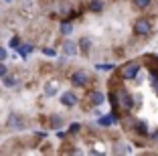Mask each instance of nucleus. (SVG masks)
<instances>
[{
  "mask_svg": "<svg viewBox=\"0 0 158 156\" xmlns=\"http://www.w3.org/2000/svg\"><path fill=\"white\" fill-rule=\"evenodd\" d=\"M33 51H35V47L31 45V43H20L19 49H16V53H19L23 59H27V55H28V53H33Z\"/></svg>",
  "mask_w": 158,
  "mask_h": 156,
  "instance_id": "9d476101",
  "label": "nucleus"
},
{
  "mask_svg": "<svg viewBox=\"0 0 158 156\" xmlns=\"http://www.w3.org/2000/svg\"><path fill=\"white\" fill-rule=\"evenodd\" d=\"M2 85H4V87H16V85H19V77L6 73L4 77H2Z\"/></svg>",
  "mask_w": 158,
  "mask_h": 156,
  "instance_id": "9b49d317",
  "label": "nucleus"
},
{
  "mask_svg": "<svg viewBox=\"0 0 158 156\" xmlns=\"http://www.w3.org/2000/svg\"><path fill=\"white\" fill-rule=\"evenodd\" d=\"M43 53H45L47 57H55L57 55V51L55 49H49V47H45V49H43Z\"/></svg>",
  "mask_w": 158,
  "mask_h": 156,
  "instance_id": "5701e85b",
  "label": "nucleus"
},
{
  "mask_svg": "<svg viewBox=\"0 0 158 156\" xmlns=\"http://www.w3.org/2000/svg\"><path fill=\"white\" fill-rule=\"evenodd\" d=\"M6 73H8V67H6V63H4V61H0V79L4 77Z\"/></svg>",
  "mask_w": 158,
  "mask_h": 156,
  "instance_id": "aec40b11",
  "label": "nucleus"
},
{
  "mask_svg": "<svg viewBox=\"0 0 158 156\" xmlns=\"http://www.w3.org/2000/svg\"><path fill=\"white\" fill-rule=\"evenodd\" d=\"M4 2H12V0H4Z\"/></svg>",
  "mask_w": 158,
  "mask_h": 156,
  "instance_id": "a878e982",
  "label": "nucleus"
},
{
  "mask_svg": "<svg viewBox=\"0 0 158 156\" xmlns=\"http://www.w3.org/2000/svg\"><path fill=\"white\" fill-rule=\"evenodd\" d=\"M57 91H59V81H57V79H51V81L45 83V95L47 97L57 95Z\"/></svg>",
  "mask_w": 158,
  "mask_h": 156,
  "instance_id": "0eeeda50",
  "label": "nucleus"
},
{
  "mask_svg": "<svg viewBox=\"0 0 158 156\" xmlns=\"http://www.w3.org/2000/svg\"><path fill=\"white\" fill-rule=\"evenodd\" d=\"M89 81H91V77H89V73H87V71H83V69L73 71V75H71V83H73L75 87H85Z\"/></svg>",
  "mask_w": 158,
  "mask_h": 156,
  "instance_id": "20e7f679",
  "label": "nucleus"
},
{
  "mask_svg": "<svg viewBox=\"0 0 158 156\" xmlns=\"http://www.w3.org/2000/svg\"><path fill=\"white\" fill-rule=\"evenodd\" d=\"M6 128H8V130H14V132H20V130L27 128V122H24V118L20 114L12 112V114L8 116V120H6Z\"/></svg>",
  "mask_w": 158,
  "mask_h": 156,
  "instance_id": "f03ea898",
  "label": "nucleus"
},
{
  "mask_svg": "<svg viewBox=\"0 0 158 156\" xmlns=\"http://www.w3.org/2000/svg\"><path fill=\"white\" fill-rule=\"evenodd\" d=\"M152 138H154V140H158V130H156V132L152 134Z\"/></svg>",
  "mask_w": 158,
  "mask_h": 156,
  "instance_id": "393cba45",
  "label": "nucleus"
},
{
  "mask_svg": "<svg viewBox=\"0 0 158 156\" xmlns=\"http://www.w3.org/2000/svg\"><path fill=\"white\" fill-rule=\"evenodd\" d=\"M116 103L124 112H130L132 108H134V99H132V95H130L128 89H118L116 91Z\"/></svg>",
  "mask_w": 158,
  "mask_h": 156,
  "instance_id": "f257e3e1",
  "label": "nucleus"
},
{
  "mask_svg": "<svg viewBox=\"0 0 158 156\" xmlns=\"http://www.w3.org/2000/svg\"><path fill=\"white\" fill-rule=\"evenodd\" d=\"M150 2H152V0H134V6L140 8V10H146L150 6Z\"/></svg>",
  "mask_w": 158,
  "mask_h": 156,
  "instance_id": "f3484780",
  "label": "nucleus"
},
{
  "mask_svg": "<svg viewBox=\"0 0 158 156\" xmlns=\"http://www.w3.org/2000/svg\"><path fill=\"white\" fill-rule=\"evenodd\" d=\"M71 32H73V24L69 23V20H63V23H61V35H71Z\"/></svg>",
  "mask_w": 158,
  "mask_h": 156,
  "instance_id": "4468645a",
  "label": "nucleus"
},
{
  "mask_svg": "<svg viewBox=\"0 0 158 156\" xmlns=\"http://www.w3.org/2000/svg\"><path fill=\"white\" fill-rule=\"evenodd\" d=\"M89 10H91V12H102L103 10V2L102 0H91V2H89Z\"/></svg>",
  "mask_w": 158,
  "mask_h": 156,
  "instance_id": "ddd939ff",
  "label": "nucleus"
},
{
  "mask_svg": "<svg viewBox=\"0 0 158 156\" xmlns=\"http://www.w3.org/2000/svg\"><path fill=\"white\" fill-rule=\"evenodd\" d=\"M91 39H87V37H81L77 41V49L81 51V53H83V55H89V51H91Z\"/></svg>",
  "mask_w": 158,
  "mask_h": 156,
  "instance_id": "1a4fd4ad",
  "label": "nucleus"
},
{
  "mask_svg": "<svg viewBox=\"0 0 158 156\" xmlns=\"http://www.w3.org/2000/svg\"><path fill=\"white\" fill-rule=\"evenodd\" d=\"M63 126V118L61 116H51V128H61Z\"/></svg>",
  "mask_w": 158,
  "mask_h": 156,
  "instance_id": "a211bd4d",
  "label": "nucleus"
},
{
  "mask_svg": "<svg viewBox=\"0 0 158 156\" xmlns=\"http://www.w3.org/2000/svg\"><path fill=\"white\" fill-rule=\"evenodd\" d=\"M134 32H136V35H140V37L150 35V32H152V23H150L148 19H138L134 23Z\"/></svg>",
  "mask_w": 158,
  "mask_h": 156,
  "instance_id": "39448f33",
  "label": "nucleus"
},
{
  "mask_svg": "<svg viewBox=\"0 0 158 156\" xmlns=\"http://www.w3.org/2000/svg\"><path fill=\"white\" fill-rule=\"evenodd\" d=\"M79 128H81V124H77V122H73V124L69 126V132H71V134H77V132H79Z\"/></svg>",
  "mask_w": 158,
  "mask_h": 156,
  "instance_id": "4be33fe9",
  "label": "nucleus"
},
{
  "mask_svg": "<svg viewBox=\"0 0 158 156\" xmlns=\"http://www.w3.org/2000/svg\"><path fill=\"white\" fill-rule=\"evenodd\" d=\"M6 59H8V51L4 47H0V61H6Z\"/></svg>",
  "mask_w": 158,
  "mask_h": 156,
  "instance_id": "b1692460",
  "label": "nucleus"
},
{
  "mask_svg": "<svg viewBox=\"0 0 158 156\" xmlns=\"http://www.w3.org/2000/svg\"><path fill=\"white\" fill-rule=\"evenodd\" d=\"M19 45H20V37H12V39H10V43H8V47H10V49H14V51L19 49Z\"/></svg>",
  "mask_w": 158,
  "mask_h": 156,
  "instance_id": "6ab92c4d",
  "label": "nucleus"
},
{
  "mask_svg": "<svg viewBox=\"0 0 158 156\" xmlns=\"http://www.w3.org/2000/svg\"><path fill=\"white\" fill-rule=\"evenodd\" d=\"M77 53H79L77 43H73V41H65L63 43V55L65 57H75Z\"/></svg>",
  "mask_w": 158,
  "mask_h": 156,
  "instance_id": "423d86ee",
  "label": "nucleus"
},
{
  "mask_svg": "<svg viewBox=\"0 0 158 156\" xmlns=\"http://www.w3.org/2000/svg\"><path fill=\"white\" fill-rule=\"evenodd\" d=\"M98 69H99V71H112V69H114V65H112V63H106V65H102V63H99V65H98Z\"/></svg>",
  "mask_w": 158,
  "mask_h": 156,
  "instance_id": "412c9836",
  "label": "nucleus"
},
{
  "mask_svg": "<svg viewBox=\"0 0 158 156\" xmlns=\"http://www.w3.org/2000/svg\"><path fill=\"white\" fill-rule=\"evenodd\" d=\"M138 73H140V63H138V61H132V63H128V65L122 67V79H126V81L136 79Z\"/></svg>",
  "mask_w": 158,
  "mask_h": 156,
  "instance_id": "7ed1b4c3",
  "label": "nucleus"
},
{
  "mask_svg": "<svg viewBox=\"0 0 158 156\" xmlns=\"http://www.w3.org/2000/svg\"><path fill=\"white\" fill-rule=\"evenodd\" d=\"M114 122H116V118H114V116H102V118L98 120V124L99 126H106V128H107V126H112Z\"/></svg>",
  "mask_w": 158,
  "mask_h": 156,
  "instance_id": "2eb2a0df",
  "label": "nucleus"
},
{
  "mask_svg": "<svg viewBox=\"0 0 158 156\" xmlns=\"http://www.w3.org/2000/svg\"><path fill=\"white\" fill-rule=\"evenodd\" d=\"M134 130L138 134H142V136H148V128H146L144 122H134Z\"/></svg>",
  "mask_w": 158,
  "mask_h": 156,
  "instance_id": "dca6fc26",
  "label": "nucleus"
},
{
  "mask_svg": "<svg viewBox=\"0 0 158 156\" xmlns=\"http://www.w3.org/2000/svg\"><path fill=\"white\" fill-rule=\"evenodd\" d=\"M89 99H91L93 106H102L103 101H106V95H103L102 91H91L89 93Z\"/></svg>",
  "mask_w": 158,
  "mask_h": 156,
  "instance_id": "f8f14e48",
  "label": "nucleus"
},
{
  "mask_svg": "<svg viewBox=\"0 0 158 156\" xmlns=\"http://www.w3.org/2000/svg\"><path fill=\"white\" fill-rule=\"evenodd\" d=\"M61 103L65 108H73L75 103H77V95H75L73 91H65L63 95H61Z\"/></svg>",
  "mask_w": 158,
  "mask_h": 156,
  "instance_id": "6e6552de",
  "label": "nucleus"
}]
</instances>
